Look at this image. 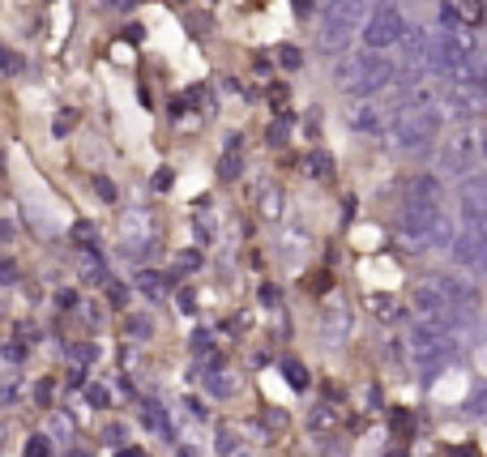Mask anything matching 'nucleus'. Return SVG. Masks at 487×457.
<instances>
[{
    "mask_svg": "<svg viewBox=\"0 0 487 457\" xmlns=\"http://www.w3.org/2000/svg\"><path fill=\"white\" fill-rule=\"evenodd\" d=\"M333 81H338V90L347 98L368 103V98L385 95L390 86H398V60H393L390 52H368V47H359V52H347V56L338 60Z\"/></svg>",
    "mask_w": 487,
    "mask_h": 457,
    "instance_id": "obj_1",
    "label": "nucleus"
},
{
    "mask_svg": "<svg viewBox=\"0 0 487 457\" xmlns=\"http://www.w3.org/2000/svg\"><path fill=\"white\" fill-rule=\"evenodd\" d=\"M368 9H372V0H321V30H316L321 52L347 56L355 35L368 21Z\"/></svg>",
    "mask_w": 487,
    "mask_h": 457,
    "instance_id": "obj_2",
    "label": "nucleus"
},
{
    "mask_svg": "<svg viewBox=\"0 0 487 457\" xmlns=\"http://www.w3.org/2000/svg\"><path fill=\"white\" fill-rule=\"evenodd\" d=\"M441 129H445L441 103H432V107H407V103H398V115H393L385 137L393 141V150L419 154V150H432V141L441 137Z\"/></svg>",
    "mask_w": 487,
    "mask_h": 457,
    "instance_id": "obj_3",
    "label": "nucleus"
},
{
    "mask_svg": "<svg viewBox=\"0 0 487 457\" xmlns=\"http://www.w3.org/2000/svg\"><path fill=\"white\" fill-rule=\"evenodd\" d=\"M407 30H410V21L398 0H372L368 21H364L359 38H364L368 52H393V47L407 38Z\"/></svg>",
    "mask_w": 487,
    "mask_h": 457,
    "instance_id": "obj_4",
    "label": "nucleus"
},
{
    "mask_svg": "<svg viewBox=\"0 0 487 457\" xmlns=\"http://www.w3.org/2000/svg\"><path fill=\"white\" fill-rule=\"evenodd\" d=\"M436 214H441V201H398V210H393V235L415 248H424Z\"/></svg>",
    "mask_w": 487,
    "mask_h": 457,
    "instance_id": "obj_5",
    "label": "nucleus"
},
{
    "mask_svg": "<svg viewBox=\"0 0 487 457\" xmlns=\"http://www.w3.org/2000/svg\"><path fill=\"white\" fill-rule=\"evenodd\" d=\"M441 172L462 175V180L479 172V141H474L470 129H458V133L441 146Z\"/></svg>",
    "mask_w": 487,
    "mask_h": 457,
    "instance_id": "obj_6",
    "label": "nucleus"
},
{
    "mask_svg": "<svg viewBox=\"0 0 487 457\" xmlns=\"http://www.w3.org/2000/svg\"><path fill=\"white\" fill-rule=\"evenodd\" d=\"M393 115H398V107H381V103H355L351 112H347V120H351L355 133H368V137H385L393 124Z\"/></svg>",
    "mask_w": 487,
    "mask_h": 457,
    "instance_id": "obj_7",
    "label": "nucleus"
},
{
    "mask_svg": "<svg viewBox=\"0 0 487 457\" xmlns=\"http://www.w3.org/2000/svg\"><path fill=\"white\" fill-rule=\"evenodd\" d=\"M176 283H180V278L172 274V269L163 274V269H150V266H137L133 278H129V286H133L137 295H146L150 304H163V300L176 291Z\"/></svg>",
    "mask_w": 487,
    "mask_h": 457,
    "instance_id": "obj_8",
    "label": "nucleus"
},
{
    "mask_svg": "<svg viewBox=\"0 0 487 457\" xmlns=\"http://www.w3.org/2000/svg\"><path fill=\"white\" fill-rule=\"evenodd\" d=\"M137 423H141L146 432L163 436V440H176V423H172L167 406H163L158 398H141V406H137Z\"/></svg>",
    "mask_w": 487,
    "mask_h": 457,
    "instance_id": "obj_9",
    "label": "nucleus"
},
{
    "mask_svg": "<svg viewBox=\"0 0 487 457\" xmlns=\"http://www.w3.org/2000/svg\"><path fill=\"white\" fill-rule=\"evenodd\" d=\"M449 257H453V261H458L462 269H474V274H483V248H479V240H474V231L458 227L453 244H449Z\"/></svg>",
    "mask_w": 487,
    "mask_h": 457,
    "instance_id": "obj_10",
    "label": "nucleus"
},
{
    "mask_svg": "<svg viewBox=\"0 0 487 457\" xmlns=\"http://www.w3.org/2000/svg\"><path fill=\"white\" fill-rule=\"evenodd\" d=\"M441 175L436 172H415L402 180V201H441Z\"/></svg>",
    "mask_w": 487,
    "mask_h": 457,
    "instance_id": "obj_11",
    "label": "nucleus"
},
{
    "mask_svg": "<svg viewBox=\"0 0 487 457\" xmlns=\"http://www.w3.org/2000/svg\"><path fill=\"white\" fill-rule=\"evenodd\" d=\"M316 329L325 334V343H330V346H342V343H347V334H351V317H347L342 308H321Z\"/></svg>",
    "mask_w": 487,
    "mask_h": 457,
    "instance_id": "obj_12",
    "label": "nucleus"
},
{
    "mask_svg": "<svg viewBox=\"0 0 487 457\" xmlns=\"http://www.w3.org/2000/svg\"><path fill=\"white\" fill-rule=\"evenodd\" d=\"M278 372H282V381L291 385L295 394H308V389H312V372H308V363H304V360L282 355V360H278Z\"/></svg>",
    "mask_w": 487,
    "mask_h": 457,
    "instance_id": "obj_13",
    "label": "nucleus"
},
{
    "mask_svg": "<svg viewBox=\"0 0 487 457\" xmlns=\"http://www.w3.org/2000/svg\"><path fill=\"white\" fill-rule=\"evenodd\" d=\"M43 432L56 440V444H78V419H73V410H52V419H47Z\"/></svg>",
    "mask_w": 487,
    "mask_h": 457,
    "instance_id": "obj_14",
    "label": "nucleus"
},
{
    "mask_svg": "<svg viewBox=\"0 0 487 457\" xmlns=\"http://www.w3.org/2000/svg\"><path fill=\"white\" fill-rule=\"evenodd\" d=\"M453 9H458V18H462L466 30L487 26V0H453Z\"/></svg>",
    "mask_w": 487,
    "mask_h": 457,
    "instance_id": "obj_15",
    "label": "nucleus"
},
{
    "mask_svg": "<svg viewBox=\"0 0 487 457\" xmlns=\"http://www.w3.org/2000/svg\"><path fill=\"white\" fill-rule=\"evenodd\" d=\"M453 235H458V227H453V218L441 210V214H436V223H432V231H428V240H424V248H445V252H449Z\"/></svg>",
    "mask_w": 487,
    "mask_h": 457,
    "instance_id": "obj_16",
    "label": "nucleus"
},
{
    "mask_svg": "<svg viewBox=\"0 0 487 457\" xmlns=\"http://www.w3.org/2000/svg\"><path fill=\"white\" fill-rule=\"evenodd\" d=\"M56 389H60L56 377H39V381H30V406L52 410V406H56Z\"/></svg>",
    "mask_w": 487,
    "mask_h": 457,
    "instance_id": "obj_17",
    "label": "nucleus"
},
{
    "mask_svg": "<svg viewBox=\"0 0 487 457\" xmlns=\"http://www.w3.org/2000/svg\"><path fill=\"white\" fill-rule=\"evenodd\" d=\"M214 453L218 457L244 453V440H239V432H235L231 423H218V427H214Z\"/></svg>",
    "mask_w": 487,
    "mask_h": 457,
    "instance_id": "obj_18",
    "label": "nucleus"
},
{
    "mask_svg": "<svg viewBox=\"0 0 487 457\" xmlns=\"http://www.w3.org/2000/svg\"><path fill=\"white\" fill-rule=\"evenodd\" d=\"M60 355L73 363V368H90L103 351H98V343H64V346H60Z\"/></svg>",
    "mask_w": 487,
    "mask_h": 457,
    "instance_id": "obj_19",
    "label": "nucleus"
},
{
    "mask_svg": "<svg viewBox=\"0 0 487 457\" xmlns=\"http://www.w3.org/2000/svg\"><path fill=\"white\" fill-rule=\"evenodd\" d=\"M124 334H129L133 343H150V338H155L150 312H124Z\"/></svg>",
    "mask_w": 487,
    "mask_h": 457,
    "instance_id": "obj_20",
    "label": "nucleus"
},
{
    "mask_svg": "<svg viewBox=\"0 0 487 457\" xmlns=\"http://www.w3.org/2000/svg\"><path fill=\"white\" fill-rule=\"evenodd\" d=\"M206 394H210V398H218V402H227V398H235V394H239V385H235L231 372H206Z\"/></svg>",
    "mask_w": 487,
    "mask_h": 457,
    "instance_id": "obj_21",
    "label": "nucleus"
},
{
    "mask_svg": "<svg viewBox=\"0 0 487 457\" xmlns=\"http://www.w3.org/2000/svg\"><path fill=\"white\" fill-rule=\"evenodd\" d=\"M21 457H56V440L47 436V432H30V436H21Z\"/></svg>",
    "mask_w": 487,
    "mask_h": 457,
    "instance_id": "obj_22",
    "label": "nucleus"
},
{
    "mask_svg": "<svg viewBox=\"0 0 487 457\" xmlns=\"http://www.w3.org/2000/svg\"><path fill=\"white\" fill-rule=\"evenodd\" d=\"M239 175H244V150H223V158H218V180L235 184Z\"/></svg>",
    "mask_w": 487,
    "mask_h": 457,
    "instance_id": "obj_23",
    "label": "nucleus"
},
{
    "mask_svg": "<svg viewBox=\"0 0 487 457\" xmlns=\"http://www.w3.org/2000/svg\"><path fill=\"white\" fill-rule=\"evenodd\" d=\"M69 244H78V248H98V227L90 223V218H78V223L69 227Z\"/></svg>",
    "mask_w": 487,
    "mask_h": 457,
    "instance_id": "obj_24",
    "label": "nucleus"
},
{
    "mask_svg": "<svg viewBox=\"0 0 487 457\" xmlns=\"http://www.w3.org/2000/svg\"><path fill=\"white\" fill-rule=\"evenodd\" d=\"M52 308H56L60 317H64V312H78V308H81V291H78V286H56V291H52Z\"/></svg>",
    "mask_w": 487,
    "mask_h": 457,
    "instance_id": "obj_25",
    "label": "nucleus"
},
{
    "mask_svg": "<svg viewBox=\"0 0 487 457\" xmlns=\"http://www.w3.org/2000/svg\"><path fill=\"white\" fill-rule=\"evenodd\" d=\"M26 73V56L13 52L9 43H0V77H21Z\"/></svg>",
    "mask_w": 487,
    "mask_h": 457,
    "instance_id": "obj_26",
    "label": "nucleus"
},
{
    "mask_svg": "<svg viewBox=\"0 0 487 457\" xmlns=\"http://www.w3.org/2000/svg\"><path fill=\"white\" fill-rule=\"evenodd\" d=\"M81 394H86V402H90L95 410H112V402H116V394H112L103 381H86V389H81Z\"/></svg>",
    "mask_w": 487,
    "mask_h": 457,
    "instance_id": "obj_27",
    "label": "nucleus"
},
{
    "mask_svg": "<svg viewBox=\"0 0 487 457\" xmlns=\"http://www.w3.org/2000/svg\"><path fill=\"white\" fill-rule=\"evenodd\" d=\"M103 295H107V304H112V308H120V312H124V308H129V295H133V286H129V278H124V283H120V278H112V283L103 286Z\"/></svg>",
    "mask_w": 487,
    "mask_h": 457,
    "instance_id": "obj_28",
    "label": "nucleus"
},
{
    "mask_svg": "<svg viewBox=\"0 0 487 457\" xmlns=\"http://www.w3.org/2000/svg\"><path fill=\"white\" fill-rule=\"evenodd\" d=\"M265 141H270L273 150L287 146V141H291V115H273V124L265 129Z\"/></svg>",
    "mask_w": 487,
    "mask_h": 457,
    "instance_id": "obj_29",
    "label": "nucleus"
},
{
    "mask_svg": "<svg viewBox=\"0 0 487 457\" xmlns=\"http://www.w3.org/2000/svg\"><path fill=\"white\" fill-rule=\"evenodd\" d=\"M26 355H30V343H26V338H9V343H0V360L13 363V368L26 363Z\"/></svg>",
    "mask_w": 487,
    "mask_h": 457,
    "instance_id": "obj_30",
    "label": "nucleus"
},
{
    "mask_svg": "<svg viewBox=\"0 0 487 457\" xmlns=\"http://www.w3.org/2000/svg\"><path fill=\"white\" fill-rule=\"evenodd\" d=\"M308 175H312V180H330V175H333V158H330V154L312 150L308 154Z\"/></svg>",
    "mask_w": 487,
    "mask_h": 457,
    "instance_id": "obj_31",
    "label": "nucleus"
},
{
    "mask_svg": "<svg viewBox=\"0 0 487 457\" xmlns=\"http://www.w3.org/2000/svg\"><path fill=\"white\" fill-rule=\"evenodd\" d=\"M21 283V266H18V257H0V291H9V286H18Z\"/></svg>",
    "mask_w": 487,
    "mask_h": 457,
    "instance_id": "obj_32",
    "label": "nucleus"
},
{
    "mask_svg": "<svg viewBox=\"0 0 487 457\" xmlns=\"http://www.w3.org/2000/svg\"><path fill=\"white\" fill-rule=\"evenodd\" d=\"M256 206H261V218H278V214H282V192L270 184V189L261 192V201H256Z\"/></svg>",
    "mask_w": 487,
    "mask_h": 457,
    "instance_id": "obj_33",
    "label": "nucleus"
},
{
    "mask_svg": "<svg viewBox=\"0 0 487 457\" xmlns=\"http://www.w3.org/2000/svg\"><path fill=\"white\" fill-rule=\"evenodd\" d=\"M103 444H107V449H124V444H129V427H124V423H107V427H103Z\"/></svg>",
    "mask_w": 487,
    "mask_h": 457,
    "instance_id": "obj_34",
    "label": "nucleus"
},
{
    "mask_svg": "<svg viewBox=\"0 0 487 457\" xmlns=\"http://www.w3.org/2000/svg\"><path fill=\"white\" fill-rule=\"evenodd\" d=\"M466 410L474 415V419H483V423H487V381H483V385H474V394H470V402H466Z\"/></svg>",
    "mask_w": 487,
    "mask_h": 457,
    "instance_id": "obj_35",
    "label": "nucleus"
},
{
    "mask_svg": "<svg viewBox=\"0 0 487 457\" xmlns=\"http://www.w3.org/2000/svg\"><path fill=\"white\" fill-rule=\"evenodd\" d=\"M308 427L316 432V427H333V406H325V402H316L308 410Z\"/></svg>",
    "mask_w": 487,
    "mask_h": 457,
    "instance_id": "obj_36",
    "label": "nucleus"
},
{
    "mask_svg": "<svg viewBox=\"0 0 487 457\" xmlns=\"http://www.w3.org/2000/svg\"><path fill=\"white\" fill-rule=\"evenodd\" d=\"M18 402H21V381L18 377L0 381V410H4V406H18Z\"/></svg>",
    "mask_w": 487,
    "mask_h": 457,
    "instance_id": "obj_37",
    "label": "nucleus"
},
{
    "mask_svg": "<svg viewBox=\"0 0 487 457\" xmlns=\"http://www.w3.org/2000/svg\"><path fill=\"white\" fill-rule=\"evenodd\" d=\"M273 56H278V64H282L287 73H295V69L304 64V52H299V47H287V43H282V47H278Z\"/></svg>",
    "mask_w": 487,
    "mask_h": 457,
    "instance_id": "obj_38",
    "label": "nucleus"
},
{
    "mask_svg": "<svg viewBox=\"0 0 487 457\" xmlns=\"http://www.w3.org/2000/svg\"><path fill=\"white\" fill-rule=\"evenodd\" d=\"M184 410H189V419L193 423H210V406H206L201 398H193V394L184 398Z\"/></svg>",
    "mask_w": 487,
    "mask_h": 457,
    "instance_id": "obj_39",
    "label": "nucleus"
},
{
    "mask_svg": "<svg viewBox=\"0 0 487 457\" xmlns=\"http://www.w3.org/2000/svg\"><path fill=\"white\" fill-rule=\"evenodd\" d=\"M372 308H376V317H381V321H398V317H402V308L393 304V300H385V295H376Z\"/></svg>",
    "mask_w": 487,
    "mask_h": 457,
    "instance_id": "obj_40",
    "label": "nucleus"
},
{
    "mask_svg": "<svg viewBox=\"0 0 487 457\" xmlns=\"http://www.w3.org/2000/svg\"><path fill=\"white\" fill-rule=\"evenodd\" d=\"M193 269H201V252H180L176 257V269H172V274H193Z\"/></svg>",
    "mask_w": 487,
    "mask_h": 457,
    "instance_id": "obj_41",
    "label": "nucleus"
},
{
    "mask_svg": "<svg viewBox=\"0 0 487 457\" xmlns=\"http://www.w3.org/2000/svg\"><path fill=\"white\" fill-rule=\"evenodd\" d=\"M90 184H95V192L98 197H103V201H107V206H116V184H112V180H107V175H95V180H90Z\"/></svg>",
    "mask_w": 487,
    "mask_h": 457,
    "instance_id": "obj_42",
    "label": "nucleus"
},
{
    "mask_svg": "<svg viewBox=\"0 0 487 457\" xmlns=\"http://www.w3.org/2000/svg\"><path fill=\"white\" fill-rule=\"evenodd\" d=\"M172 184H176V172H172V167H158L155 172V192H172Z\"/></svg>",
    "mask_w": 487,
    "mask_h": 457,
    "instance_id": "obj_43",
    "label": "nucleus"
},
{
    "mask_svg": "<svg viewBox=\"0 0 487 457\" xmlns=\"http://www.w3.org/2000/svg\"><path fill=\"white\" fill-rule=\"evenodd\" d=\"M176 304L184 308V317H197V295H193V291H189V286H184V291H180V295H176Z\"/></svg>",
    "mask_w": 487,
    "mask_h": 457,
    "instance_id": "obj_44",
    "label": "nucleus"
},
{
    "mask_svg": "<svg viewBox=\"0 0 487 457\" xmlns=\"http://www.w3.org/2000/svg\"><path fill=\"white\" fill-rule=\"evenodd\" d=\"M13 235H18V231H13V223H9V218H0V257H4V248L13 244Z\"/></svg>",
    "mask_w": 487,
    "mask_h": 457,
    "instance_id": "obj_45",
    "label": "nucleus"
},
{
    "mask_svg": "<svg viewBox=\"0 0 487 457\" xmlns=\"http://www.w3.org/2000/svg\"><path fill=\"white\" fill-rule=\"evenodd\" d=\"M321 0H295V18H312Z\"/></svg>",
    "mask_w": 487,
    "mask_h": 457,
    "instance_id": "obj_46",
    "label": "nucleus"
},
{
    "mask_svg": "<svg viewBox=\"0 0 487 457\" xmlns=\"http://www.w3.org/2000/svg\"><path fill=\"white\" fill-rule=\"evenodd\" d=\"M112 457H150L141 444H124V449H112Z\"/></svg>",
    "mask_w": 487,
    "mask_h": 457,
    "instance_id": "obj_47",
    "label": "nucleus"
},
{
    "mask_svg": "<svg viewBox=\"0 0 487 457\" xmlns=\"http://www.w3.org/2000/svg\"><path fill=\"white\" fill-rule=\"evenodd\" d=\"M261 304H265V308H273V304H278V286H273V283H265V286H261Z\"/></svg>",
    "mask_w": 487,
    "mask_h": 457,
    "instance_id": "obj_48",
    "label": "nucleus"
},
{
    "mask_svg": "<svg viewBox=\"0 0 487 457\" xmlns=\"http://www.w3.org/2000/svg\"><path fill=\"white\" fill-rule=\"evenodd\" d=\"M64 457H95V453H90V449H81V444H69V449H64Z\"/></svg>",
    "mask_w": 487,
    "mask_h": 457,
    "instance_id": "obj_49",
    "label": "nucleus"
},
{
    "mask_svg": "<svg viewBox=\"0 0 487 457\" xmlns=\"http://www.w3.org/2000/svg\"><path fill=\"white\" fill-rule=\"evenodd\" d=\"M479 158H483V163H487V137H483V141H479Z\"/></svg>",
    "mask_w": 487,
    "mask_h": 457,
    "instance_id": "obj_50",
    "label": "nucleus"
},
{
    "mask_svg": "<svg viewBox=\"0 0 487 457\" xmlns=\"http://www.w3.org/2000/svg\"><path fill=\"white\" fill-rule=\"evenodd\" d=\"M4 440H9V432H4V427H0V444H4ZM0 453H4V449H0Z\"/></svg>",
    "mask_w": 487,
    "mask_h": 457,
    "instance_id": "obj_51",
    "label": "nucleus"
},
{
    "mask_svg": "<svg viewBox=\"0 0 487 457\" xmlns=\"http://www.w3.org/2000/svg\"><path fill=\"white\" fill-rule=\"evenodd\" d=\"M235 457H253V453H235Z\"/></svg>",
    "mask_w": 487,
    "mask_h": 457,
    "instance_id": "obj_52",
    "label": "nucleus"
},
{
    "mask_svg": "<svg viewBox=\"0 0 487 457\" xmlns=\"http://www.w3.org/2000/svg\"><path fill=\"white\" fill-rule=\"evenodd\" d=\"M483 338H487V325H483Z\"/></svg>",
    "mask_w": 487,
    "mask_h": 457,
    "instance_id": "obj_53",
    "label": "nucleus"
}]
</instances>
